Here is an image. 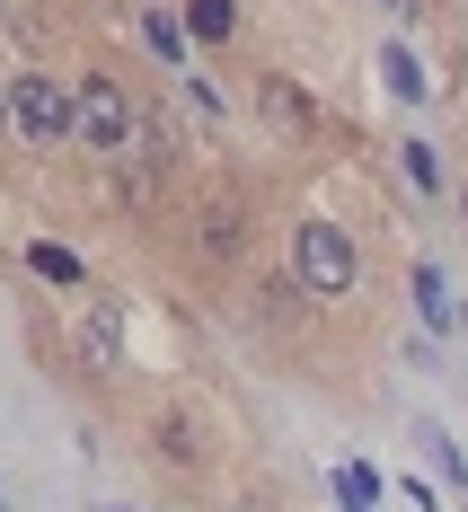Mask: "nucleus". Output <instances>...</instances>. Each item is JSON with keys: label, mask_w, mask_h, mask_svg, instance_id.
Instances as JSON below:
<instances>
[{"label": "nucleus", "mask_w": 468, "mask_h": 512, "mask_svg": "<svg viewBox=\"0 0 468 512\" xmlns=\"http://www.w3.org/2000/svg\"><path fill=\"white\" fill-rule=\"evenodd\" d=\"M380 80H389V89H398L407 106L424 98V71H416V53H407V45H389V62H380Z\"/></svg>", "instance_id": "nucleus-12"}, {"label": "nucleus", "mask_w": 468, "mask_h": 512, "mask_svg": "<svg viewBox=\"0 0 468 512\" xmlns=\"http://www.w3.org/2000/svg\"><path fill=\"white\" fill-rule=\"evenodd\" d=\"M416 301H424V318H433V327H451V301H442V274H433V265L416 274Z\"/></svg>", "instance_id": "nucleus-13"}, {"label": "nucleus", "mask_w": 468, "mask_h": 512, "mask_svg": "<svg viewBox=\"0 0 468 512\" xmlns=\"http://www.w3.org/2000/svg\"><path fill=\"white\" fill-rule=\"evenodd\" d=\"M186 248L204 256V265H239V256H248V195H239L230 177H204V186H195Z\"/></svg>", "instance_id": "nucleus-2"}, {"label": "nucleus", "mask_w": 468, "mask_h": 512, "mask_svg": "<svg viewBox=\"0 0 468 512\" xmlns=\"http://www.w3.org/2000/svg\"><path fill=\"white\" fill-rule=\"evenodd\" d=\"M80 362L89 371H124V309H89L80 318Z\"/></svg>", "instance_id": "nucleus-7"}, {"label": "nucleus", "mask_w": 468, "mask_h": 512, "mask_svg": "<svg viewBox=\"0 0 468 512\" xmlns=\"http://www.w3.org/2000/svg\"><path fill=\"white\" fill-rule=\"evenodd\" d=\"M460 212H468V186H460Z\"/></svg>", "instance_id": "nucleus-15"}, {"label": "nucleus", "mask_w": 468, "mask_h": 512, "mask_svg": "<svg viewBox=\"0 0 468 512\" xmlns=\"http://www.w3.org/2000/svg\"><path fill=\"white\" fill-rule=\"evenodd\" d=\"M292 283H301L310 301L354 292V283H363V248H354V230H336V221H301V230H292Z\"/></svg>", "instance_id": "nucleus-1"}, {"label": "nucleus", "mask_w": 468, "mask_h": 512, "mask_svg": "<svg viewBox=\"0 0 468 512\" xmlns=\"http://www.w3.org/2000/svg\"><path fill=\"white\" fill-rule=\"evenodd\" d=\"M27 274H45V283H80L89 265L62 248V239H27Z\"/></svg>", "instance_id": "nucleus-10"}, {"label": "nucleus", "mask_w": 468, "mask_h": 512, "mask_svg": "<svg viewBox=\"0 0 468 512\" xmlns=\"http://www.w3.org/2000/svg\"><path fill=\"white\" fill-rule=\"evenodd\" d=\"M151 451L168 460V477H195V451H204V433H195V415H186V398H168V407L151 415Z\"/></svg>", "instance_id": "nucleus-5"}, {"label": "nucleus", "mask_w": 468, "mask_h": 512, "mask_svg": "<svg viewBox=\"0 0 468 512\" xmlns=\"http://www.w3.org/2000/svg\"><path fill=\"white\" fill-rule=\"evenodd\" d=\"M177 18H186V36H204V45H230V36H239V0H186Z\"/></svg>", "instance_id": "nucleus-8"}, {"label": "nucleus", "mask_w": 468, "mask_h": 512, "mask_svg": "<svg viewBox=\"0 0 468 512\" xmlns=\"http://www.w3.org/2000/svg\"><path fill=\"white\" fill-rule=\"evenodd\" d=\"M0 124H9V80H0Z\"/></svg>", "instance_id": "nucleus-14"}, {"label": "nucleus", "mask_w": 468, "mask_h": 512, "mask_svg": "<svg viewBox=\"0 0 468 512\" xmlns=\"http://www.w3.org/2000/svg\"><path fill=\"white\" fill-rule=\"evenodd\" d=\"M80 142H89V151H106V159L142 151V106L124 98L106 71H89V80H80Z\"/></svg>", "instance_id": "nucleus-4"}, {"label": "nucleus", "mask_w": 468, "mask_h": 512, "mask_svg": "<svg viewBox=\"0 0 468 512\" xmlns=\"http://www.w3.org/2000/svg\"><path fill=\"white\" fill-rule=\"evenodd\" d=\"M9 133L36 142V151L71 142V133H80V89H62V80H45V71L9 80Z\"/></svg>", "instance_id": "nucleus-3"}, {"label": "nucleus", "mask_w": 468, "mask_h": 512, "mask_svg": "<svg viewBox=\"0 0 468 512\" xmlns=\"http://www.w3.org/2000/svg\"><path fill=\"white\" fill-rule=\"evenodd\" d=\"M257 115H274L283 133H318V106H310V89H292L283 71H265V80H257Z\"/></svg>", "instance_id": "nucleus-6"}, {"label": "nucleus", "mask_w": 468, "mask_h": 512, "mask_svg": "<svg viewBox=\"0 0 468 512\" xmlns=\"http://www.w3.org/2000/svg\"><path fill=\"white\" fill-rule=\"evenodd\" d=\"M151 186H159V168H151V159L115 168V212H151Z\"/></svg>", "instance_id": "nucleus-11"}, {"label": "nucleus", "mask_w": 468, "mask_h": 512, "mask_svg": "<svg viewBox=\"0 0 468 512\" xmlns=\"http://www.w3.org/2000/svg\"><path fill=\"white\" fill-rule=\"evenodd\" d=\"M142 45H151L159 62H186V53H195V45H186V18H177V9H142Z\"/></svg>", "instance_id": "nucleus-9"}]
</instances>
